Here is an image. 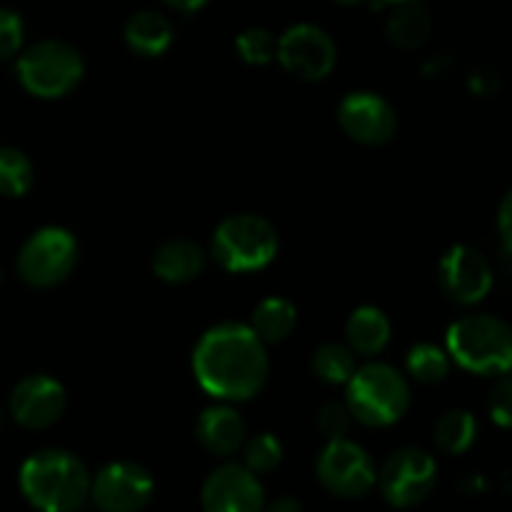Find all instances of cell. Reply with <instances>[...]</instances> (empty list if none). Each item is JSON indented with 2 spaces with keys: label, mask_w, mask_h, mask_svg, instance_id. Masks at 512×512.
Listing matches in <instances>:
<instances>
[{
  "label": "cell",
  "mask_w": 512,
  "mask_h": 512,
  "mask_svg": "<svg viewBox=\"0 0 512 512\" xmlns=\"http://www.w3.org/2000/svg\"><path fill=\"white\" fill-rule=\"evenodd\" d=\"M78 263V240L60 225L35 230L18 253V273L30 288H55Z\"/></svg>",
  "instance_id": "52a82bcc"
},
{
  "label": "cell",
  "mask_w": 512,
  "mask_h": 512,
  "mask_svg": "<svg viewBox=\"0 0 512 512\" xmlns=\"http://www.w3.org/2000/svg\"><path fill=\"white\" fill-rule=\"evenodd\" d=\"M298 323V308L285 298H265L255 305L250 328L265 345H278L290 338Z\"/></svg>",
  "instance_id": "44dd1931"
},
{
  "label": "cell",
  "mask_w": 512,
  "mask_h": 512,
  "mask_svg": "<svg viewBox=\"0 0 512 512\" xmlns=\"http://www.w3.org/2000/svg\"><path fill=\"white\" fill-rule=\"evenodd\" d=\"M385 33L395 48L418 50L428 43L430 33H433V20H430L428 10L418 5V0L398 3L385 23Z\"/></svg>",
  "instance_id": "ffe728a7"
},
{
  "label": "cell",
  "mask_w": 512,
  "mask_h": 512,
  "mask_svg": "<svg viewBox=\"0 0 512 512\" xmlns=\"http://www.w3.org/2000/svg\"><path fill=\"white\" fill-rule=\"evenodd\" d=\"M15 73L30 95L55 100L78 88L85 75V60L65 40H40L18 55Z\"/></svg>",
  "instance_id": "8992f818"
},
{
  "label": "cell",
  "mask_w": 512,
  "mask_h": 512,
  "mask_svg": "<svg viewBox=\"0 0 512 512\" xmlns=\"http://www.w3.org/2000/svg\"><path fill=\"white\" fill-rule=\"evenodd\" d=\"M405 365H408L410 378L418 383H443L450 373V355L448 350L435 343H418L410 348Z\"/></svg>",
  "instance_id": "cb8c5ba5"
},
{
  "label": "cell",
  "mask_w": 512,
  "mask_h": 512,
  "mask_svg": "<svg viewBox=\"0 0 512 512\" xmlns=\"http://www.w3.org/2000/svg\"><path fill=\"white\" fill-rule=\"evenodd\" d=\"M390 335H393L390 318L375 305H360L350 313L348 323H345L348 348L355 355H363V358H373V355L383 353L390 343Z\"/></svg>",
  "instance_id": "ac0fdd59"
},
{
  "label": "cell",
  "mask_w": 512,
  "mask_h": 512,
  "mask_svg": "<svg viewBox=\"0 0 512 512\" xmlns=\"http://www.w3.org/2000/svg\"><path fill=\"white\" fill-rule=\"evenodd\" d=\"M280 248L278 230L255 213H235L220 220L210 240V255L228 273H255L268 268Z\"/></svg>",
  "instance_id": "5b68a950"
},
{
  "label": "cell",
  "mask_w": 512,
  "mask_h": 512,
  "mask_svg": "<svg viewBox=\"0 0 512 512\" xmlns=\"http://www.w3.org/2000/svg\"><path fill=\"white\" fill-rule=\"evenodd\" d=\"M503 488L508 490V493H512V463L503 470Z\"/></svg>",
  "instance_id": "d590c367"
},
{
  "label": "cell",
  "mask_w": 512,
  "mask_h": 512,
  "mask_svg": "<svg viewBox=\"0 0 512 512\" xmlns=\"http://www.w3.org/2000/svg\"><path fill=\"white\" fill-rule=\"evenodd\" d=\"M468 88L478 98H495L503 90V75L493 65H478V68L470 70Z\"/></svg>",
  "instance_id": "4dcf8cb0"
},
{
  "label": "cell",
  "mask_w": 512,
  "mask_h": 512,
  "mask_svg": "<svg viewBox=\"0 0 512 512\" xmlns=\"http://www.w3.org/2000/svg\"><path fill=\"white\" fill-rule=\"evenodd\" d=\"M345 405L355 423L390 428L410 408V383L388 363L360 365L345 383Z\"/></svg>",
  "instance_id": "277c9868"
},
{
  "label": "cell",
  "mask_w": 512,
  "mask_h": 512,
  "mask_svg": "<svg viewBox=\"0 0 512 512\" xmlns=\"http://www.w3.org/2000/svg\"><path fill=\"white\" fill-rule=\"evenodd\" d=\"M315 425H318L320 435H323L325 440H340L348 435L350 425H353V415H350L348 405L345 403H335V400H330V403H325L323 408L318 410V415H315Z\"/></svg>",
  "instance_id": "83f0119b"
},
{
  "label": "cell",
  "mask_w": 512,
  "mask_h": 512,
  "mask_svg": "<svg viewBox=\"0 0 512 512\" xmlns=\"http://www.w3.org/2000/svg\"><path fill=\"white\" fill-rule=\"evenodd\" d=\"M165 3H168L170 8L178 10V13H195V10L203 8L208 0H165Z\"/></svg>",
  "instance_id": "e575fe53"
},
{
  "label": "cell",
  "mask_w": 512,
  "mask_h": 512,
  "mask_svg": "<svg viewBox=\"0 0 512 512\" xmlns=\"http://www.w3.org/2000/svg\"><path fill=\"white\" fill-rule=\"evenodd\" d=\"M438 283L455 305H475L493 290L490 260L470 245H453L438 263Z\"/></svg>",
  "instance_id": "4fadbf2b"
},
{
  "label": "cell",
  "mask_w": 512,
  "mask_h": 512,
  "mask_svg": "<svg viewBox=\"0 0 512 512\" xmlns=\"http://www.w3.org/2000/svg\"><path fill=\"white\" fill-rule=\"evenodd\" d=\"M488 413L498 428L512 430V375H500L498 383L490 388Z\"/></svg>",
  "instance_id": "f1b7e54d"
},
{
  "label": "cell",
  "mask_w": 512,
  "mask_h": 512,
  "mask_svg": "<svg viewBox=\"0 0 512 512\" xmlns=\"http://www.w3.org/2000/svg\"><path fill=\"white\" fill-rule=\"evenodd\" d=\"M315 478L330 495L360 500L378 483V468L363 445L348 438L328 440L315 460Z\"/></svg>",
  "instance_id": "9c48e42d"
},
{
  "label": "cell",
  "mask_w": 512,
  "mask_h": 512,
  "mask_svg": "<svg viewBox=\"0 0 512 512\" xmlns=\"http://www.w3.org/2000/svg\"><path fill=\"white\" fill-rule=\"evenodd\" d=\"M450 68H453V58H450L448 53H438V55H433L430 60H425L423 75L425 78H440V75L448 73Z\"/></svg>",
  "instance_id": "d6a6232c"
},
{
  "label": "cell",
  "mask_w": 512,
  "mask_h": 512,
  "mask_svg": "<svg viewBox=\"0 0 512 512\" xmlns=\"http://www.w3.org/2000/svg\"><path fill=\"white\" fill-rule=\"evenodd\" d=\"M195 438L205 453L215 458H230L243 448L248 438L245 420L230 403H218L205 408L195 420Z\"/></svg>",
  "instance_id": "2e32d148"
},
{
  "label": "cell",
  "mask_w": 512,
  "mask_h": 512,
  "mask_svg": "<svg viewBox=\"0 0 512 512\" xmlns=\"http://www.w3.org/2000/svg\"><path fill=\"white\" fill-rule=\"evenodd\" d=\"M240 450H243V465L255 475L275 473L285 458L283 443L273 433H258L253 438H245Z\"/></svg>",
  "instance_id": "484cf974"
},
{
  "label": "cell",
  "mask_w": 512,
  "mask_h": 512,
  "mask_svg": "<svg viewBox=\"0 0 512 512\" xmlns=\"http://www.w3.org/2000/svg\"><path fill=\"white\" fill-rule=\"evenodd\" d=\"M438 483V463L423 448H400L388 455L378 470V488L385 503L395 510H410L425 503Z\"/></svg>",
  "instance_id": "ba28073f"
},
{
  "label": "cell",
  "mask_w": 512,
  "mask_h": 512,
  "mask_svg": "<svg viewBox=\"0 0 512 512\" xmlns=\"http://www.w3.org/2000/svg\"><path fill=\"white\" fill-rule=\"evenodd\" d=\"M125 45L140 58H158L173 45V23L158 10H138L125 23Z\"/></svg>",
  "instance_id": "d6986e66"
},
{
  "label": "cell",
  "mask_w": 512,
  "mask_h": 512,
  "mask_svg": "<svg viewBox=\"0 0 512 512\" xmlns=\"http://www.w3.org/2000/svg\"><path fill=\"white\" fill-rule=\"evenodd\" d=\"M235 50L248 65H265L278 53V38L268 28H245L235 38Z\"/></svg>",
  "instance_id": "4316f807"
},
{
  "label": "cell",
  "mask_w": 512,
  "mask_h": 512,
  "mask_svg": "<svg viewBox=\"0 0 512 512\" xmlns=\"http://www.w3.org/2000/svg\"><path fill=\"white\" fill-rule=\"evenodd\" d=\"M383 3H395V5H398V3H413V0H383Z\"/></svg>",
  "instance_id": "f35d334b"
},
{
  "label": "cell",
  "mask_w": 512,
  "mask_h": 512,
  "mask_svg": "<svg viewBox=\"0 0 512 512\" xmlns=\"http://www.w3.org/2000/svg\"><path fill=\"white\" fill-rule=\"evenodd\" d=\"M68 393L63 383L50 375H28L10 393L8 413L25 430H48L63 418Z\"/></svg>",
  "instance_id": "5bb4252c"
},
{
  "label": "cell",
  "mask_w": 512,
  "mask_h": 512,
  "mask_svg": "<svg viewBox=\"0 0 512 512\" xmlns=\"http://www.w3.org/2000/svg\"><path fill=\"white\" fill-rule=\"evenodd\" d=\"M155 495V480L148 468L130 460L108 463L90 480V500L100 512H140Z\"/></svg>",
  "instance_id": "30bf717a"
},
{
  "label": "cell",
  "mask_w": 512,
  "mask_h": 512,
  "mask_svg": "<svg viewBox=\"0 0 512 512\" xmlns=\"http://www.w3.org/2000/svg\"><path fill=\"white\" fill-rule=\"evenodd\" d=\"M3 425H5V410L0 408V430H3Z\"/></svg>",
  "instance_id": "74e56055"
},
{
  "label": "cell",
  "mask_w": 512,
  "mask_h": 512,
  "mask_svg": "<svg viewBox=\"0 0 512 512\" xmlns=\"http://www.w3.org/2000/svg\"><path fill=\"white\" fill-rule=\"evenodd\" d=\"M338 123L348 138L360 145H385L398 130V115L393 105L378 93L355 90L338 105Z\"/></svg>",
  "instance_id": "9a60e30c"
},
{
  "label": "cell",
  "mask_w": 512,
  "mask_h": 512,
  "mask_svg": "<svg viewBox=\"0 0 512 512\" xmlns=\"http://www.w3.org/2000/svg\"><path fill=\"white\" fill-rule=\"evenodd\" d=\"M90 470L68 450H40L20 465L18 485L38 512H78L90 500Z\"/></svg>",
  "instance_id": "7a4b0ae2"
},
{
  "label": "cell",
  "mask_w": 512,
  "mask_h": 512,
  "mask_svg": "<svg viewBox=\"0 0 512 512\" xmlns=\"http://www.w3.org/2000/svg\"><path fill=\"white\" fill-rule=\"evenodd\" d=\"M200 505L203 512H263L265 488L245 465L223 463L203 480Z\"/></svg>",
  "instance_id": "7c38bea8"
},
{
  "label": "cell",
  "mask_w": 512,
  "mask_h": 512,
  "mask_svg": "<svg viewBox=\"0 0 512 512\" xmlns=\"http://www.w3.org/2000/svg\"><path fill=\"white\" fill-rule=\"evenodd\" d=\"M335 3H340V5H355V3H363V0H335Z\"/></svg>",
  "instance_id": "8d00e7d4"
},
{
  "label": "cell",
  "mask_w": 512,
  "mask_h": 512,
  "mask_svg": "<svg viewBox=\"0 0 512 512\" xmlns=\"http://www.w3.org/2000/svg\"><path fill=\"white\" fill-rule=\"evenodd\" d=\"M498 230L505 250L512 255V188L505 193L503 203L498 208Z\"/></svg>",
  "instance_id": "1f68e13d"
},
{
  "label": "cell",
  "mask_w": 512,
  "mask_h": 512,
  "mask_svg": "<svg viewBox=\"0 0 512 512\" xmlns=\"http://www.w3.org/2000/svg\"><path fill=\"white\" fill-rule=\"evenodd\" d=\"M25 40V25L20 15L10 8H0V60L20 53Z\"/></svg>",
  "instance_id": "f546056e"
},
{
  "label": "cell",
  "mask_w": 512,
  "mask_h": 512,
  "mask_svg": "<svg viewBox=\"0 0 512 512\" xmlns=\"http://www.w3.org/2000/svg\"><path fill=\"white\" fill-rule=\"evenodd\" d=\"M193 373L210 398L243 403L255 398L268 383V345L250 325L220 323L205 330L195 345Z\"/></svg>",
  "instance_id": "6da1fadb"
},
{
  "label": "cell",
  "mask_w": 512,
  "mask_h": 512,
  "mask_svg": "<svg viewBox=\"0 0 512 512\" xmlns=\"http://www.w3.org/2000/svg\"><path fill=\"white\" fill-rule=\"evenodd\" d=\"M35 178L33 163L18 148H0V195L20 198L30 190Z\"/></svg>",
  "instance_id": "d4e9b609"
},
{
  "label": "cell",
  "mask_w": 512,
  "mask_h": 512,
  "mask_svg": "<svg viewBox=\"0 0 512 512\" xmlns=\"http://www.w3.org/2000/svg\"><path fill=\"white\" fill-rule=\"evenodd\" d=\"M275 58L290 75L315 83V80L328 78L330 70L335 68L338 48H335V40L320 25L298 23L278 38Z\"/></svg>",
  "instance_id": "8fae6325"
},
{
  "label": "cell",
  "mask_w": 512,
  "mask_h": 512,
  "mask_svg": "<svg viewBox=\"0 0 512 512\" xmlns=\"http://www.w3.org/2000/svg\"><path fill=\"white\" fill-rule=\"evenodd\" d=\"M205 250L195 240L170 238L160 243L153 253L155 278L168 285H185L205 270Z\"/></svg>",
  "instance_id": "e0dca14e"
},
{
  "label": "cell",
  "mask_w": 512,
  "mask_h": 512,
  "mask_svg": "<svg viewBox=\"0 0 512 512\" xmlns=\"http://www.w3.org/2000/svg\"><path fill=\"white\" fill-rule=\"evenodd\" d=\"M263 512H305L300 500L290 498V495H283V498H275V500H265V508Z\"/></svg>",
  "instance_id": "836d02e7"
},
{
  "label": "cell",
  "mask_w": 512,
  "mask_h": 512,
  "mask_svg": "<svg viewBox=\"0 0 512 512\" xmlns=\"http://www.w3.org/2000/svg\"><path fill=\"white\" fill-rule=\"evenodd\" d=\"M445 350L468 373H512V325L498 315H465L448 328Z\"/></svg>",
  "instance_id": "3957f363"
},
{
  "label": "cell",
  "mask_w": 512,
  "mask_h": 512,
  "mask_svg": "<svg viewBox=\"0 0 512 512\" xmlns=\"http://www.w3.org/2000/svg\"><path fill=\"white\" fill-rule=\"evenodd\" d=\"M478 438V420L470 410H448L438 418L433 430L435 448L445 455H463Z\"/></svg>",
  "instance_id": "7402d4cb"
},
{
  "label": "cell",
  "mask_w": 512,
  "mask_h": 512,
  "mask_svg": "<svg viewBox=\"0 0 512 512\" xmlns=\"http://www.w3.org/2000/svg\"><path fill=\"white\" fill-rule=\"evenodd\" d=\"M358 355L348 348V343H323L315 348L313 358H310V368H313L315 378L323 380L328 385H345L350 375L358 370Z\"/></svg>",
  "instance_id": "603a6c76"
}]
</instances>
